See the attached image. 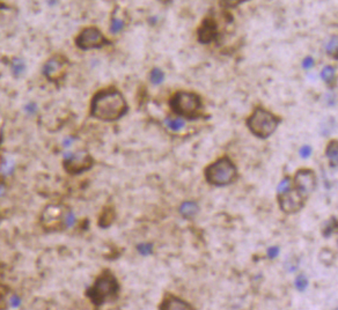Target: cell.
Segmentation results:
<instances>
[{
    "mask_svg": "<svg viewBox=\"0 0 338 310\" xmlns=\"http://www.w3.org/2000/svg\"><path fill=\"white\" fill-rule=\"evenodd\" d=\"M128 103L116 89H104L95 94L91 104V115L103 122H115L128 111Z\"/></svg>",
    "mask_w": 338,
    "mask_h": 310,
    "instance_id": "cell-1",
    "label": "cell"
},
{
    "mask_svg": "<svg viewBox=\"0 0 338 310\" xmlns=\"http://www.w3.org/2000/svg\"><path fill=\"white\" fill-rule=\"evenodd\" d=\"M119 291L121 287L115 275L111 272L104 271L88 289L86 295L95 307H101L108 302L116 301Z\"/></svg>",
    "mask_w": 338,
    "mask_h": 310,
    "instance_id": "cell-2",
    "label": "cell"
},
{
    "mask_svg": "<svg viewBox=\"0 0 338 310\" xmlns=\"http://www.w3.org/2000/svg\"><path fill=\"white\" fill-rule=\"evenodd\" d=\"M170 109L180 117L194 121L201 117L200 110L203 108L201 98L198 94L191 91H177L169 101Z\"/></svg>",
    "mask_w": 338,
    "mask_h": 310,
    "instance_id": "cell-3",
    "label": "cell"
},
{
    "mask_svg": "<svg viewBox=\"0 0 338 310\" xmlns=\"http://www.w3.org/2000/svg\"><path fill=\"white\" fill-rule=\"evenodd\" d=\"M204 175L211 185L226 186L238 179V169L228 156H224L207 166Z\"/></svg>",
    "mask_w": 338,
    "mask_h": 310,
    "instance_id": "cell-4",
    "label": "cell"
},
{
    "mask_svg": "<svg viewBox=\"0 0 338 310\" xmlns=\"http://www.w3.org/2000/svg\"><path fill=\"white\" fill-rule=\"evenodd\" d=\"M281 119L261 107L256 108L247 121V127L255 137L268 139L277 130Z\"/></svg>",
    "mask_w": 338,
    "mask_h": 310,
    "instance_id": "cell-5",
    "label": "cell"
},
{
    "mask_svg": "<svg viewBox=\"0 0 338 310\" xmlns=\"http://www.w3.org/2000/svg\"><path fill=\"white\" fill-rule=\"evenodd\" d=\"M41 222L46 230H61L76 223V216L63 206L50 205L44 210Z\"/></svg>",
    "mask_w": 338,
    "mask_h": 310,
    "instance_id": "cell-6",
    "label": "cell"
},
{
    "mask_svg": "<svg viewBox=\"0 0 338 310\" xmlns=\"http://www.w3.org/2000/svg\"><path fill=\"white\" fill-rule=\"evenodd\" d=\"M94 165V160L87 152L66 153L64 155V168L71 175H79L90 170Z\"/></svg>",
    "mask_w": 338,
    "mask_h": 310,
    "instance_id": "cell-7",
    "label": "cell"
},
{
    "mask_svg": "<svg viewBox=\"0 0 338 310\" xmlns=\"http://www.w3.org/2000/svg\"><path fill=\"white\" fill-rule=\"evenodd\" d=\"M77 46L81 50H91V49H98L110 42L105 39L103 34L95 27H90L80 33V35L76 40Z\"/></svg>",
    "mask_w": 338,
    "mask_h": 310,
    "instance_id": "cell-8",
    "label": "cell"
},
{
    "mask_svg": "<svg viewBox=\"0 0 338 310\" xmlns=\"http://www.w3.org/2000/svg\"><path fill=\"white\" fill-rule=\"evenodd\" d=\"M316 188V174L312 169H299L294 176V189L302 198L312 195Z\"/></svg>",
    "mask_w": 338,
    "mask_h": 310,
    "instance_id": "cell-9",
    "label": "cell"
},
{
    "mask_svg": "<svg viewBox=\"0 0 338 310\" xmlns=\"http://www.w3.org/2000/svg\"><path fill=\"white\" fill-rule=\"evenodd\" d=\"M277 200L279 207L286 214L298 213L305 206L306 199L302 198L294 189H290L289 191L278 193Z\"/></svg>",
    "mask_w": 338,
    "mask_h": 310,
    "instance_id": "cell-10",
    "label": "cell"
},
{
    "mask_svg": "<svg viewBox=\"0 0 338 310\" xmlns=\"http://www.w3.org/2000/svg\"><path fill=\"white\" fill-rule=\"evenodd\" d=\"M66 70V60L61 57H53L44 66V74L51 81H57Z\"/></svg>",
    "mask_w": 338,
    "mask_h": 310,
    "instance_id": "cell-11",
    "label": "cell"
},
{
    "mask_svg": "<svg viewBox=\"0 0 338 310\" xmlns=\"http://www.w3.org/2000/svg\"><path fill=\"white\" fill-rule=\"evenodd\" d=\"M198 41L203 44H210L216 40L218 35V28L216 22L212 19L206 18L201 26L198 28Z\"/></svg>",
    "mask_w": 338,
    "mask_h": 310,
    "instance_id": "cell-12",
    "label": "cell"
},
{
    "mask_svg": "<svg viewBox=\"0 0 338 310\" xmlns=\"http://www.w3.org/2000/svg\"><path fill=\"white\" fill-rule=\"evenodd\" d=\"M160 310H193V308L189 303L183 301L182 299L177 298L175 295L166 294L163 298L161 305L159 307Z\"/></svg>",
    "mask_w": 338,
    "mask_h": 310,
    "instance_id": "cell-13",
    "label": "cell"
},
{
    "mask_svg": "<svg viewBox=\"0 0 338 310\" xmlns=\"http://www.w3.org/2000/svg\"><path fill=\"white\" fill-rule=\"evenodd\" d=\"M198 212H199V207L194 202H184L180 206V213L184 219H193V217L197 216Z\"/></svg>",
    "mask_w": 338,
    "mask_h": 310,
    "instance_id": "cell-14",
    "label": "cell"
},
{
    "mask_svg": "<svg viewBox=\"0 0 338 310\" xmlns=\"http://www.w3.org/2000/svg\"><path fill=\"white\" fill-rule=\"evenodd\" d=\"M326 155L328 160H329L330 166L333 168H337V162H338V142L337 140H331L327 146L326 149Z\"/></svg>",
    "mask_w": 338,
    "mask_h": 310,
    "instance_id": "cell-15",
    "label": "cell"
},
{
    "mask_svg": "<svg viewBox=\"0 0 338 310\" xmlns=\"http://www.w3.org/2000/svg\"><path fill=\"white\" fill-rule=\"evenodd\" d=\"M321 78L328 86L334 87L335 83H336V69L331 65L326 66L321 72Z\"/></svg>",
    "mask_w": 338,
    "mask_h": 310,
    "instance_id": "cell-16",
    "label": "cell"
},
{
    "mask_svg": "<svg viewBox=\"0 0 338 310\" xmlns=\"http://www.w3.org/2000/svg\"><path fill=\"white\" fill-rule=\"evenodd\" d=\"M125 19H123L122 15L118 14V11L116 9L114 14L111 16V23H110V32L112 34H117L122 32L125 27Z\"/></svg>",
    "mask_w": 338,
    "mask_h": 310,
    "instance_id": "cell-17",
    "label": "cell"
},
{
    "mask_svg": "<svg viewBox=\"0 0 338 310\" xmlns=\"http://www.w3.org/2000/svg\"><path fill=\"white\" fill-rule=\"evenodd\" d=\"M116 218V214H115V211L112 207H107V209H104L103 213H102V216L100 218V227L102 228H108L110 224L114 222Z\"/></svg>",
    "mask_w": 338,
    "mask_h": 310,
    "instance_id": "cell-18",
    "label": "cell"
},
{
    "mask_svg": "<svg viewBox=\"0 0 338 310\" xmlns=\"http://www.w3.org/2000/svg\"><path fill=\"white\" fill-rule=\"evenodd\" d=\"M337 230V220L336 218H331L330 221H328V222L324 223V227L322 229V235L324 237H330L331 235H333L335 231Z\"/></svg>",
    "mask_w": 338,
    "mask_h": 310,
    "instance_id": "cell-19",
    "label": "cell"
},
{
    "mask_svg": "<svg viewBox=\"0 0 338 310\" xmlns=\"http://www.w3.org/2000/svg\"><path fill=\"white\" fill-rule=\"evenodd\" d=\"M319 258L321 263H323L326 266H331V265L334 264L335 255L330 249H322V251H321L319 255Z\"/></svg>",
    "mask_w": 338,
    "mask_h": 310,
    "instance_id": "cell-20",
    "label": "cell"
},
{
    "mask_svg": "<svg viewBox=\"0 0 338 310\" xmlns=\"http://www.w3.org/2000/svg\"><path fill=\"white\" fill-rule=\"evenodd\" d=\"M11 69H12L13 74H14L15 77H20L26 70L25 61H23L22 59H20V58H15V59L12 61Z\"/></svg>",
    "mask_w": 338,
    "mask_h": 310,
    "instance_id": "cell-21",
    "label": "cell"
},
{
    "mask_svg": "<svg viewBox=\"0 0 338 310\" xmlns=\"http://www.w3.org/2000/svg\"><path fill=\"white\" fill-rule=\"evenodd\" d=\"M149 80L153 85H161L165 81V73L160 69H153L149 73Z\"/></svg>",
    "mask_w": 338,
    "mask_h": 310,
    "instance_id": "cell-22",
    "label": "cell"
},
{
    "mask_svg": "<svg viewBox=\"0 0 338 310\" xmlns=\"http://www.w3.org/2000/svg\"><path fill=\"white\" fill-rule=\"evenodd\" d=\"M15 169V163L12 159H5L0 166V172L4 175H12Z\"/></svg>",
    "mask_w": 338,
    "mask_h": 310,
    "instance_id": "cell-23",
    "label": "cell"
},
{
    "mask_svg": "<svg viewBox=\"0 0 338 310\" xmlns=\"http://www.w3.org/2000/svg\"><path fill=\"white\" fill-rule=\"evenodd\" d=\"M166 125L172 131H180L186 127V122L181 118L176 119H166Z\"/></svg>",
    "mask_w": 338,
    "mask_h": 310,
    "instance_id": "cell-24",
    "label": "cell"
},
{
    "mask_svg": "<svg viewBox=\"0 0 338 310\" xmlns=\"http://www.w3.org/2000/svg\"><path fill=\"white\" fill-rule=\"evenodd\" d=\"M245 1H248V0H220L219 5L221 6V7H224L226 9H231V8L238 7V6H240Z\"/></svg>",
    "mask_w": 338,
    "mask_h": 310,
    "instance_id": "cell-25",
    "label": "cell"
},
{
    "mask_svg": "<svg viewBox=\"0 0 338 310\" xmlns=\"http://www.w3.org/2000/svg\"><path fill=\"white\" fill-rule=\"evenodd\" d=\"M138 253L143 256H148L153 253V244L152 243H141L137 245Z\"/></svg>",
    "mask_w": 338,
    "mask_h": 310,
    "instance_id": "cell-26",
    "label": "cell"
},
{
    "mask_svg": "<svg viewBox=\"0 0 338 310\" xmlns=\"http://www.w3.org/2000/svg\"><path fill=\"white\" fill-rule=\"evenodd\" d=\"M326 50L331 57L337 58V39H336V36L333 37V39L330 40V42L327 44Z\"/></svg>",
    "mask_w": 338,
    "mask_h": 310,
    "instance_id": "cell-27",
    "label": "cell"
},
{
    "mask_svg": "<svg viewBox=\"0 0 338 310\" xmlns=\"http://www.w3.org/2000/svg\"><path fill=\"white\" fill-rule=\"evenodd\" d=\"M294 284H295V287H296V289H298V291L303 292L307 288V286H308V280H307V278L305 277V275L300 274V275H298V277H296Z\"/></svg>",
    "mask_w": 338,
    "mask_h": 310,
    "instance_id": "cell-28",
    "label": "cell"
},
{
    "mask_svg": "<svg viewBox=\"0 0 338 310\" xmlns=\"http://www.w3.org/2000/svg\"><path fill=\"white\" fill-rule=\"evenodd\" d=\"M290 189H292V185H291V178H290L289 176H286L285 178L283 179L281 183H279L278 189H277V193H281V192L289 191Z\"/></svg>",
    "mask_w": 338,
    "mask_h": 310,
    "instance_id": "cell-29",
    "label": "cell"
},
{
    "mask_svg": "<svg viewBox=\"0 0 338 310\" xmlns=\"http://www.w3.org/2000/svg\"><path fill=\"white\" fill-rule=\"evenodd\" d=\"M312 152H313V149H312V147H310V146H302V147L300 148L299 154L302 159H308L309 156L312 155Z\"/></svg>",
    "mask_w": 338,
    "mask_h": 310,
    "instance_id": "cell-30",
    "label": "cell"
},
{
    "mask_svg": "<svg viewBox=\"0 0 338 310\" xmlns=\"http://www.w3.org/2000/svg\"><path fill=\"white\" fill-rule=\"evenodd\" d=\"M314 65H315V60H314V58L312 56H307L302 61V67L305 70L312 69Z\"/></svg>",
    "mask_w": 338,
    "mask_h": 310,
    "instance_id": "cell-31",
    "label": "cell"
},
{
    "mask_svg": "<svg viewBox=\"0 0 338 310\" xmlns=\"http://www.w3.org/2000/svg\"><path fill=\"white\" fill-rule=\"evenodd\" d=\"M279 255V248L278 247H271L268 249V257L270 260H275Z\"/></svg>",
    "mask_w": 338,
    "mask_h": 310,
    "instance_id": "cell-32",
    "label": "cell"
},
{
    "mask_svg": "<svg viewBox=\"0 0 338 310\" xmlns=\"http://www.w3.org/2000/svg\"><path fill=\"white\" fill-rule=\"evenodd\" d=\"M36 110H37V105L34 103V102H30V103L26 105V111L28 112V114H35Z\"/></svg>",
    "mask_w": 338,
    "mask_h": 310,
    "instance_id": "cell-33",
    "label": "cell"
},
{
    "mask_svg": "<svg viewBox=\"0 0 338 310\" xmlns=\"http://www.w3.org/2000/svg\"><path fill=\"white\" fill-rule=\"evenodd\" d=\"M9 302H11V306H13V307H19L20 303H21V301H20V299H19V296H12L11 300H9Z\"/></svg>",
    "mask_w": 338,
    "mask_h": 310,
    "instance_id": "cell-34",
    "label": "cell"
},
{
    "mask_svg": "<svg viewBox=\"0 0 338 310\" xmlns=\"http://www.w3.org/2000/svg\"><path fill=\"white\" fill-rule=\"evenodd\" d=\"M73 142H74V139H73V138H71V137H69V138L64 139V141H63V146H64L65 148H69L70 146L73 144Z\"/></svg>",
    "mask_w": 338,
    "mask_h": 310,
    "instance_id": "cell-35",
    "label": "cell"
},
{
    "mask_svg": "<svg viewBox=\"0 0 338 310\" xmlns=\"http://www.w3.org/2000/svg\"><path fill=\"white\" fill-rule=\"evenodd\" d=\"M6 193V186L5 184H0V198H1L2 196H4Z\"/></svg>",
    "mask_w": 338,
    "mask_h": 310,
    "instance_id": "cell-36",
    "label": "cell"
},
{
    "mask_svg": "<svg viewBox=\"0 0 338 310\" xmlns=\"http://www.w3.org/2000/svg\"><path fill=\"white\" fill-rule=\"evenodd\" d=\"M160 1H162V2H168V1H170V0H160Z\"/></svg>",
    "mask_w": 338,
    "mask_h": 310,
    "instance_id": "cell-37",
    "label": "cell"
}]
</instances>
